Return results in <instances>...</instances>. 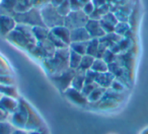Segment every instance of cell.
<instances>
[{"label":"cell","instance_id":"2","mask_svg":"<svg viewBox=\"0 0 148 134\" xmlns=\"http://www.w3.org/2000/svg\"><path fill=\"white\" fill-rule=\"evenodd\" d=\"M41 15L45 25L48 29L52 30L59 25H64V17L60 15L57 8L54 7L52 4L48 3L41 9Z\"/></svg>","mask_w":148,"mask_h":134},{"label":"cell","instance_id":"5","mask_svg":"<svg viewBox=\"0 0 148 134\" xmlns=\"http://www.w3.org/2000/svg\"><path fill=\"white\" fill-rule=\"evenodd\" d=\"M16 27V21L11 15L0 13V33L3 36L8 35Z\"/></svg>","mask_w":148,"mask_h":134},{"label":"cell","instance_id":"6","mask_svg":"<svg viewBox=\"0 0 148 134\" xmlns=\"http://www.w3.org/2000/svg\"><path fill=\"white\" fill-rule=\"evenodd\" d=\"M7 39H8L9 41L13 42L14 44H16V45L21 46V47L27 48V46L32 45V42L29 41L21 31H18V30H16V29L11 31L10 33L7 35Z\"/></svg>","mask_w":148,"mask_h":134},{"label":"cell","instance_id":"11","mask_svg":"<svg viewBox=\"0 0 148 134\" xmlns=\"http://www.w3.org/2000/svg\"><path fill=\"white\" fill-rule=\"evenodd\" d=\"M113 79H114V75L112 73H99L95 79V82L99 85L101 87H108L113 83Z\"/></svg>","mask_w":148,"mask_h":134},{"label":"cell","instance_id":"13","mask_svg":"<svg viewBox=\"0 0 148 134\" xmlns=\"http://www.w3.org/2000/svg\"><path fill=\"white\" fill-rule=\"evenodd\" d=\"M95 58L91 57V56L87 55V54L83 55L82 59H81V62H80V65H79L77 70L82 71V72H86V71L90 70L91 67H92L93 62H95Z\"/></svg>","mask_w":148,"mask_h":134},{"label":"cell","instance_id":"16","mask_svg":"<svg viewBox=\"0 0 148 134\" xmlns=\"http://www.w3.org/2000/svg\"><path fill=\"white\" fill-rule=\"evenodd\" d=\"M108 63L101 58H95V62L92 64L91 70H93L97 73H105L108 71Z\"/></svg>","mask_w":148,"mask_h":134},{"label":"cell","instance_id":"10","mask_svg":"<svg viewBox=\"0 0 148 134\" xmlns=\"http://www.w3.org/2000/svg\"><path fill=\"white\" fill-rule=\"evenodd\" d=\"M85 83V72H82V71H78L75 73L74 77L72 78L71 81V85L73 89H77V91H82L83 87H84Z\"/></svg>","mask_w":148,"mask_h":134},{"label":"cell","instance_id":"21","mask_svg":"<svg viewBox=\"0 0 148 134\" xmlns=\"http://www.w3.org/2000/svg\"><path fill=\"white\" fill-rule=\"evenodd\" d=\"M95 6L93 5V3L90 1V2H88V3H86V4L83 5V7H82V9H81V10H82L83 12H84L85 14L89 17V15L93 12V10H95Z\"/></svg>","mask_w":148,"mask_h":134},{"label":"cell","instance_id":"3","mask_svg":"<svg viewBox=\"0 0 148 134\" xmlns=\"http://www.w3.org/2000/svg\"><path fill=\"white\" fill-rule=\"evenodd\" d=\"M88 19L89 17L82 10L71 11L69 14L64 17V25L71 31V30L74 29L85 27Z\"/></svg>","mask_w":148,"mask_h":134},{"label":"cell","instance_id":"7","mask_svg":"<svg viewBox=\"0 0 148 134\" xmlns=\"http://www.w3.org/2000/svg\"><path fill=\"white\" fill-rule=\"evenodd\" d=\"M70 40H71V43H76V42H87L91 40V38L86 29L83 27L71 30L70 31Z\"/></svg>","mask_w":148,"mask_h":134},{"label":"cell","instance_id":"19","mask_svg":"<svg viewBox=\"0 0 148 134\" xmlns=\"http://www.w3.org/2000/svg\"><path fill=\"white\" fill-rule=\"evenodd\" d=\"M58 12L60 13V15H62L63 17H65L66 15H68L71 12V8H70L69 0H64L63 2L57 7Z\"/></svg>","mask_w":148,"mask_h":134},{"label":"cell","instance_id":"12","mask_svg":"<svg viewBox=\"0 0 148 134\" xmlns=\"http://www.w3.org/2000/svg\"><path fill=\"white\" fill-rule=\"evenodd\" d=\"M34 7L33 0H16L14 6V13H23Z\"/></svg>","mask_w":148,"mask_h":134},{"label":"cell","instance_id":"8","mask_svg":"<svg viewBox=\"0 0 148 134\" xmlns=\"http://www.w3.org/2000/svg\"><path fill=\"white\" fill-rule=\"evenodd\" d=\"M53 35H55L57 38H59L63 43L66 45H70L71 44V40H70V30L67 29L65 25H59L54 29L50 30Z\"/></svg>","mask_w":148,"mask_h":134},{"label":"cell","instance_id":"9","mask_svg":"<svg viewBox=\"0 0 148 134\" xmlns=\"http://www.w3.org/2000/svg\"><path fill=\"white\" fill-rule=\"evenodd\" d=\"M66 95L69 99H71V101L75 102L77 104H83L86 102L87 98L85 97L82 93V91H77V89H73V87H69V89L66 91Z\"/></svg>","mask_w":148,"mask_h":134},{"label":"cell","instance_id":"17","mask_svg":"<svg viewBox=\"0 0 148 134\" xmlns=\"http://www.w3.org/2000/svg\"><path fill=\"white\" fill-rule=\"evenodd\" d=\"M99 39L89 40L86 49V54L93 58H97V52H99Z\"/></svg>","mask_w":148,"mask_h":134},{"label":"cell","instance_id":"22","mask_svg":"<svg viewBox=\"0 0 148 134\" xmlns=\"http://www.w3.org/2000/svg\"><path fill=\"white\" fill-rule=\"evenodd\" d=\"M91 2L93 3V5L95 6V8H97V7H101L103 6V5H105L107 2V0H91Z\"/></svg>","mask_w":148,"mask_h":134},{"label":"cell","instance_id":"20","mask_svg":"<svg viewBox=\"0 0 148 134\" xmlns=\"http://www.w3.org/2000/svg\"><path fill=\"white\" fill-rule=\"evenodd\" d=\"M69 4L71 11H79L83 7V5L81 4L79 0H69Z\"/></svg>","mask_w":148,"mask_h":134},{"label":"cell","instance_id":"15","mask_svg":"<svg viewBox=\"0 0 148 134\" xmlns=\"http://www.w3.org/2000/svg\"><path fill=\"white\" fill-rule=\"evenodd\" d=\"M34 36H35L36 40L39 42L44 41V40L48 39V35H49L50 31L48 27H33Z\"/></svg>","mask_w":148,"mask_h":134},{"label":"cell","instance_id":"14","mask_svg":"<svg viewBox=\"0 0 148 134\" xmlns=\"http://www.w3.org/2000/svg\"><path fill=\"white\" fill-rule=\"evenodd\" d=\"M81 59H82V55L76 53L75 51L70 50L69 54V68L73 69V70H77L80 65Z\"/></svg>","mask_w":148,"mask_h":134},{"label":"cell","instance_id":"4","mask_svg":"<svg viewBox=\"0 0 148 134\" xmlns=\"http://www.w3.org/2000/svg\"><path fill=\"white\" fill-rule=\"evenodd\" d=\"M85 29L88 32L91 39H101L106 35V32L101 27L99 21H95V19H88V21L85 25Z\"/></svg>","mask_w":148,"mask_h":134},{"label":"cell","instance_id":"1","mask_svg":"<svg viewBox=\"0 0 148 134\" xmlns=\"http://www.w3.org/2000/svg\"><path fill=\"white\" fill-rule=\"evenodd\" d=\"M11 16L17 23L31 25V27H46L41 15V10L37 7H33L29 10L23 13H13Z\"/></svg>","mask_w":148,"mask_h":134},{"label":"cell","instance_id":"18","mask_svg":"<svg viewBox=\"0 0 148 134\" xmlns=\"http://www.w3.org/2000/svg\"><path fill=\"white\" fill-rule=\"evenodd\" d=\"M87 45H88V41L87 42H76V43L70 44V47H71L72 51H75L76 53H78L83 56L86 54Z\"/></svg>","mask_w":148,"mask_h":134},{"label":"cell","instance_id":"24","mask_svg":"<svg viewBox=\"0 0 148 134\" xmlns=\"http://www.w3.org/2000/svg\"><path fill=\"white\" fill-rule=\"evenodd\" d=\"M80 1V3L82 5H84V4H86V3H88V2H90L91 0H79Z\"/></svg>","mask_w":148,"mask_h":134},{"label":"cell","instance_id":"23","mask_svg":"<svg viewBox=\"0 0 148 134\" xmlns=\"http://www.w3.org/2000/svg\"><path fill=\"white\" fill-rule=\"evenodd\" d=\"M63 1H64V0H50V4H52L54 7H56V8H57V7L59 6V5L61 4Z\"/></svg>","mask_w":148,"mask_h":134}]
</instances>
